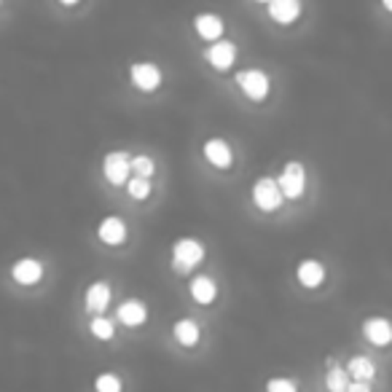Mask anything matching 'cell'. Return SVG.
Listing matches in <instances>:
<instances>
[{"instance_id": "1", "label": "cell", "mask_w": 392, "mask_h": 392, "mask_svg": "<svg viewBox=\"0 0 392 392\" xmlns=\"http://www.w3.org/2000/svg\"><path fill=\"white\" fill-rule=\"evenodd\" d=\"M202 261H204V245L199 239L186 236V239H180V242L172 245V266L178 271L194 269V266H199Z\"/></svg>"}, {"instance_id": "2", "label": "cell", "mask_w": 392, "mask_h": 392, "mask_svg": "<svg viewBox=\"0 0 392 392\" xmlns=\"http://www.w3.org/2000/svg\"><path fill=\"white\" fill-rule=\"evenodd\" d=\"M277 183V189H280L282 199L288 196V199H298L303 194V186H306V172L298 161H288L285 167H282L280 178L274 180Z\"/></svg>"}, {"instance_id": "3", "label": "cell", "mask_w": 392, "mask_h": 392, "mask_svg": "<svg viewBox=\"0 0 392 392\" xmlns=\"http://www.w3.org/2000/svg\"><path fill=\"white\" fill-rule=\"evenodd\" d=\"M236 84L256 102L266 100V94H269V76L263 70H242V73H236Z\"/></svg>"}, {"instance_id": "4", "label": "cell", "mask_w": 392, "mask_h": 392, "mask_svg": "<svg viewBox=\"0 0 392 392\" xmlns=\"http://www.w3.org/2000/svg\"><path fill=\"white\" fill-rule=\"evenodd\" d=\"M253 204H256L258 210H263V213H271V210L280 207L282 194L277 189V183H274V178L256 180V186H253Z\"/></svg>"}, {"instance_id": "5", "label": "cell", "mask_w": 392, "mask_h": 392, "mask_svg": "<svg viewBox=\"0 0 392 392\" xmlns=\"http://www.w3.org/2000/svg\"><path fill=\"white\" fill-rule=\"evenodd\" d=\"M129 159L124 151H116V154H108L105 156V161H102V172H105V180L108 183H113V186H121V183H126L129 180Z\"/></svg>"}, {"instance_id": "6", "label": "cell", "mask_w": 392, "mask_h": 392, "mask_svg": "<svg viewBox=\"0 0 392 392\" xmlns=\"http://www.w3.org/2000/svg\"><path fill=\"white\" fill-rule=\"evenodd\" d=\"M129 79L140 91H154L161 86V70L154 62H137L129 70Z\"/></svg>"}, {"instance_id": "7", "label": "cell", "mask_w": 392, "mask_h": 392, "mask_svg": "<svg viewBox=\"0 0 392 392\" xmlns=\"http://www.w3.org/2000/svg\"><path fill=\"white\" fill-rule=\"evenodd\" d=\"M204 159L218 169H226L231 167V161H234V154H231V146L221 140V137H213V140H207L204 143Z\"/></svg>"}, {"instance_id": "8", "label": "cell", "mask_w": 392, "mask_h": 392, "mask_svg": "<svg viewBox=\"0 0 392 392\" xmlns=\"http://www.w3.org/2000/svg\"><path fill=\"white\" fill-rule=\"evenodd\" d=\"M11 277L19 282V285H38L41 277H44V263L35 261V258H22V261L14 263Z\"/></svg>"}, {"instance_id": "9", "label": "cell", "mask_w": 392, "mask_h": 392, "mask_svg": "<svg viewBox=\"0 0 392 392\" xmlns=\"http://www.w3.org/2000/svg\"><path fill=\"white\" fill-rule=\"evenodd\" d=\"M363 336L368 338L371 344H376V347H387L392 338L390 320L387 317H368L363 323Z\"/></svg>"}, {"instance_id": "10", "label": "cell", "mask_w": 392, "mask_h": 392, "mask_svg": "<svg viewBox=\"0 0 392 392\" xmlns=\"http://www.w3.org/2000/svg\"><path fill=\"white\" fill-rule=\"evenodd\" d=\"M207 59H210V65H213L215 70H228L236 59V46L231 44V41H223V38H221L218 44H213L207 49Z\"/></svg>"}, {"instance_id": "11", "label": "cell", "mask_w": 392, "mask_h": 392, "mask_svg": "<svg viewBox=\"0 0 392 392\" xmlns=\"http://www.w3.org/2000/svg\"><path fill=\"white\" fill-rule=\"evenodd\" d=\"M97 236H100L102 245H124L126 242V226H124L121 218H105L97 228Z\"/></svg>"}, {"instance_id": "12", "label": "cell", "mask_w": 392, "mask_h": 392, "mask_svg": "<svg viewBox=\"0 0 392 392\" xmlns=\"http://www.w3.org/2000/svg\"><path fill=\"white\" fill-rule=\"evenodd\" d=\"M148 317V309L143 301H137V298H129V301H124L119 306V323H124L126 328H137V325H143Z\"/></svg>"}, {"instance_id": "13", "label": "cell", "mask_w": 392, "mask_h": 392, "mask_svg": "<svg viewBox=\"0 0 392 392\" xmlns=\"http://www.w3.org/2000/svg\"><path fill=\"white\" fill-rule=\"evenodd\" d=\"M194 27L204 41H221V35H223V19L215 14H199L194 19Z\"/></svg>"}, {"instance_id": "14", "label": "cell", "mask_w": 392, "mask_h": 392, "mask_svg": "<svg viewBox=\"0 0 392 392\" xmlns=\"http://www.w3.org/2000/svg\"><path fill=\"white\" fill-rule=\"evenodd\" d=\"M296 277H298L303 288H320L325 280V266L320 261H303V263H298Z\"/></svg>"}, {"instance_id": "15", "label": "cell", "mask_w": 392, "mask_h": 392, "mask_svg": "<svg viewBox=\"0 0 392 392\" xmlns=\"http://www.w3.org/2000/svg\"><path fill=\"white\" fill-rule=\"evenodd\" d=\"M111 303V285L108 282H94L86 291V309L89 312H105Z\"/></svg>"}, {"instance_id": "16", "label": "cell", "mask_w": 392, "mask_h": 392, "mask_svg": "<svg viewBox=\"0 0 392 392\" xmlns=\"http://www.w3.org/2000/svg\"><path fill=\"white\" fill-rule=\"evenodd\" d=\"M191 296H194V301L196 303H213L215 296H218V288H215V282L210 280V277H204V274H199V277H194L189 285Z\"/></svg>"}, {"instance_id": "17", "label": "cell", "mask_w": 392, "mask_h": 392, "mask_svg": "<svg viewBox=\"0 0 392 392\" xmlns=\"http://www.w3.org/2000/svg\"><path fill=\"white\" fill-rule=\"evenodd\" d=\"M344 371H347V376H352L355 381H366V384L376 376V366H373V360L366 358V355H355V358L347 363Z\"/></svg>"}, {"instance_id": "18", "label": "cell", "mask_w": 392, "mask_h": 392, "mask_svg": "<svg viewBox=\"0 0 392 392\" xmlns=\"http://www.w3.org/2000/svg\"><path fill=\"white\" fill-rule=\"evenodd\" d=\"M269 14L274 22L291 24L301 14V3H296V0H274V3H269Z\"/></svg>"}, {"instance_id": "19", "label": "cell", "mask_w": 392, "mask_h": 392, "mask_svg": "<svg viewBox=\"0 0 392 392\" xmlns=\"http://www.w3.org/2000/svg\"><path fill=\"white\" fill-rule=\"evenodd\" d=\"M175 338H178L183 347H194L196 341H199V325L194 323V320H180L178 325H175Z\"/></svg>"}, {"instance_id": "20", "label": "cell", "mask_w": 392, "mask_h": 392, "mask_svg": "<svg viewBox=\"0 0 392 392\" xmlns=\"http://www.w3.org/2000/svg\"><path fill=\"white\" fill-rule=\"evenodd\" d=\"M325 387H328V392H347L349 390L347 371L341 368V366H333V368L325 373Z\"/></svg>"}, {"instance_id": "21", "label": "cell", "mask_w": 392, "mask_h": 392, "mask_svg": "<svg viewBox=\"0 0 392 392\" xmlns=\"http://www.w3.org/2000/svg\"><path fill=\"white\" fill-rule=\"evenodd\" d=\"M129 172H135V178L148 180L151 175H154V172H156V167H154V159H148V156L129 159Z\"/></svg>"}, {"instance_id": "22", "label": "cell", "mask_w": 392, "mask_h": 392, "mask_svg": "<svg viewBox=\"0 0 392 392\" xmlns=\"http://www.w3.org/2000/svg\"><path fill=\"white\" fill-rule=\"evenodd\" d=\"M126 191H129V196H132V199L143 202V199H148V194H151V180L129 178L126 180Z\"/></svg>"}, {"instance_id": "23", "label": "cell", "mask_w": 392, "mask_h": 392, "mask_svg": "<svg viewBox=\"0 0 392 392\" xmlns=\"http://www.w3.org/2000/svg\"><path fill=\"white\" fill-rule=\"evenodd\" d=\"M113 333H116L113 320H108V317H94V320H91V336L108 341V338H113Z\"/></svg>"}, {"instance_id": "24", "label": "cell", "mask_w": 392, "mask_h": 392, "mask_svg": "<svg viewBox=\"0 0 392 392\" xmlns=\"http://www.w3.org/2000/svg\"><path fill=\"white\" fill-rule=\"evenodd\" d=\"M94 390L97 392H121V379L116 373H100L94 379Z\"/></svg>"}, {"instance_id": "25", "label": "cell", "mask_w": 392, "mask_h": 392, "mask_svg": "<svg viewBox=\"0 0 392 392\" xmlns=\"http://www.w3.org/2000/svg\"><path fill=\"white\" fill-rule=\"evenodd\" d=\"M266 392H298L296 390V381L285 379V376H274L266 381Z\"/></svg>"}, {"instance_id": "26", "label": "cell", "mask_w": 392, "mask_h": 392, "mask_svg": "<svg viewBox=\"0 0 392 392\" xmlns=\"http://www.w3.org/2000/svg\"><path fill=\"white\" fill-rule=\"evenodd\" d=\"M347 392H371V387L366 384V381H349Z\"/></svg>"}]
</instances>
